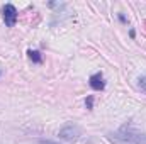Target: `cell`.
Returning a JSON list of instances; mask_svg holds the SVG:
<instances>
[{
    "mask_svg": "<svg viewBox=\"0 0 146 144\" xmlns=\"http://www.w3.org/2000/svg\"><path fill=\"white\" fill-rule=\"evenodd\" d=\"M39 144H56V143H53V141H41Z\"/></svg>",
    "mask_w": 146,
    "mask_h": 144,
    "instance_id": "cell-7",
    "label": "cell"
},
{
    "mask_svg": "<svg viewBox=\"0 0 146 144\" xmlns=\"http://www.w3.org/2000/svg\"><path fill=\"white\" fill-rule=\"evenodd\" d=\"M112 144H146V134L138 132L131 127H122L107 136Z\"/></svg>",
    "mask_w": 146,
    "mask_h": 144,
    "instance_id": "cell-1",
    "label": "cell"
},
{
    "mask_svg": "<svg viewBox=\"0 0 146 144\" xmlns=\"http://www.w3.org/2000/svg\"><path fill=\"white\" fill-rule=\"evenodd\" d=\"M90 87H92L94 90H104V87H106L104 76H102L100 73H95V75H92V76H90Z\"/></svg>",
    "mask_w": 146,
    "mask_h": 144,
    "instance_id": "cell-4",
    "label": "cell"
},
{
    "mask_svg": "<svg viewBox=\"0 0 146 144\" xmlns=\"http://www.w3.org/2000/svg\"><path fill=\"white\" fill-rule=\"evenodd\" d=\"M2 15H3V22L7 27H14L17 22V10L12 3H7L2 7Z\"/></svg>",
    "mask_w": 146,
    "mask_h": 144,
    "instance_id": "cell-3",
    "label": "cell"
},
{
    "mask_svg": "<svg viewBox=\"0 0 146 144\" xmlns=\"http://www.w3.org/2000/svg\"><path fill=\"white\" fill-rule=\"evenodd\" d=\"M80 136H82V131H80V127L75 126V124H68V126H65V127L60 129V139H63V141H66V143H75V141H78Z\"/></svg>",
    "mask_w": 146,
    "mask_h": 144,
    "instance_id": "cell-2",
    "label": "cell"
},
{
    "mask_svg": "<svg viewBox=\"0 0 146 144\" xmlns=\"http://www.w3.org/2000/svg\"><path fill=\"white\" fill-rule=\"evenodd\" d=\"M29 58L36 63H41V56H39V51H29Z\"/></svg>",
    "mask_w": 146,
    "mask_h": 144,
    "instance_id": "cell-5",
    "label": "cell"
},
{
    "mask_svg": "<svg viewBox=\"0 0 146 144\" xmlns=\"http://www.w3.org/2000/svg\"><path fill=\"white\" fill-rule=\"evenodd\" d=\"M139 88H141V90L146 93V75L141 78V80H139Z\"/></svg>",
    "mask_w": 146,
    "mask_h": 144,
    "instance_id": "cell-6",
    "label": "cell"
}]
</instances>
